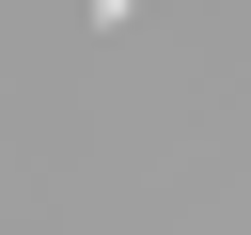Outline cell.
<instances>
[{
	"label": "cell",
	"instance_id": "1",
	"mask_svg": "<svg viewBox=\"0 0 251 235\" xmlns=\"http://www.w3.org/2000/svg\"><path fill=\"white\" fill-rule=\"evenodd\" d=\"M126 16H141V0H94V31H126Z\"/></svg>",
	"mask_w": 251,
	"mask_h": 235
}]
</instances>
